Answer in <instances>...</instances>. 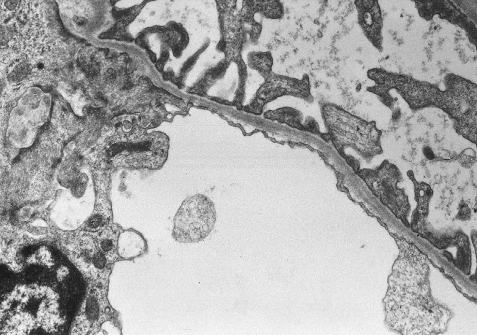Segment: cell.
Instances as JSON below:
<instances>
[{
  "instance_id": "7",
  "label": "cell",
  "mask_w": 477,
  "mask_h": 335,
  "mask_svg": "<svg viewBox=\"0 0 477 335\" xmlns=\"http://www.w3.org/2000/svg\"><path fill=\"white\" fill-rule=\"evenodd\" d=\"M267 118L286 124L301 131H304V116L301 111L290 107L270 110L266 113Z\"/></svg>"
},
{
  "instance_id": "17",
  "label": "cell",
  "mask_w": 477,
  "mask_h": 335,
  "mask_svg": "<svg viewBox=\"0 0 477 335\" xmlns=\"http://www.w3.org/2000/svg\"><path fill=\"white\" fill-rule=\"evenodd\" d=\"M73 21L77 26L80 27L85 26L88 23V21L85 18L78 15H74Z\"/></svg>"
},
{
  "instance_id": "1",
  "label": "cell",
  "mask_w": 477,
  "mask_h": 335,
  "mask_svg": "<svg viewBox=\"0 0 477 335\" xmlns=\"http://www.w3.org/2000/svg\"><path fill=\"white\" fill-rule=\"evenodd\" d=\"M320 108L327 130L321 136L331 141L348 163L354 159L345 154L348 148L355 150L367 162L383 153L380 141L383 133L375 121L362 119L335 103L323 102Z\"/></svg>"
},
{
  "instance_id": "9",
  "label": "cell",
  "mask_w": 477,
  "mask_h": 335,
  "mask_svg": "<svg viewBox=\"0 0 477 335\" xmlns=\"http://www.w3.org/2000/svg\"><path fill=\"white\" fill-rule=\"evenodd\" d=\"M408 175L414 185L415 200L418 204L415 213L421 216H425L428 213L429 201L433 196V191L428 184L418 182L412 171H408Z\"/></svg>"
},
{
  "instance_id": "5",
  "label": "cell",
  "mask_w": 477,
  "mask_h": 335,
  "mask_svg": "<svg viewBox=\"0 0 477 335\" xmlns=\"http://www.w3.org/2000/svg\"><path fill=\"white\" fill-rule=\"evenodd\" d=\"M359 23L365 36L378 48L381 45L382 19L376 1H356Z\"/></svg>"
},
{
  "instance_id": "10",
  "label": "cell",
  "mask_w": 477,
  "mask_h": 335,
  "mask_svg": "<svg viewBox=\"0 0 477 335\" xmlns=\"http://www.w3.org/2000/svg\"><path fill=\"white\" fill-rule=\"evenodd\" d=\"M248 65L251 68L258 70L267 79L273 73L272 54L270 52H251L248 56Z\"/></svg>"
},
{
  "instance_id": "15",
  "label": "cell",
  "mask_w": 477,
  "mask_h": 335,
  "mask_svg": "<svg viewBox=\"0 0 477 335\" xmlns=\"http://www.w3.org/2000/svg\"><path fill=\"white\" fill-rule=\"evenodd\" d=\"M305 131L310 132L317 135H322V133L320 131L319 125L316 121L312 118L309 117L306 119L305 122L304 124Z\"/></svg>"
},
{
  "instance_id": "4",
  "label": "cell",
  "mask_w": 477,
  "mask_h": 335,
  "mask_svg": "<svg viewBox=\"0 0 477 335\" xmlns=\"http://www.w3.org/2000/svg\"><path fill=\"white\" fill-rule=\"evenodd\" d=\"M311 89L310 78L307 74L302 79H298L273 73L260 88L261 102L264 104L282 96L290 95L312 103L314 98Z\"/></svg>"
},
{
  "instance_id": "19",
  "label": "cell",
  "mask_w": 477,
  "mask_h": 335,
  "mask_svg": "<svg viewBox=\"0 0 477 335\" xmlns=\"http://www.w3.org/2000/svg\"><path fill=\"white\" fill-rule=\"evenodd\" d=\"M164 62L162 60H159L156 62V67L158 70H161L163 68Z\"/></svg>"
},
{
  "instance_id": "2",
  "label": "cell",
  "mask_w": 477,
  "mask_h": 335,
  "mask_svg": "<svg viewBox=\"0 0 477 335\" xmlns=\"http://www.w3.org/2000/svg\"><path fill=\"white\" fill-rule=\"evenodd\" d=\"M216 219L215 205L209 198L202 195L189 197L174 218L172 236L180 243L200 242L213 231Z\"/></svg>"
},
{
  "instance_id": "13",
  "label": "cell",
  "mask_w": 477,
  "mask_h": 335,
  "mask_svg": "<svg viewBox=\"0 0 477 335\" xmlns=\"http://www.w3.org/2000/svg\"><path fill=\"white\" fill-rule=\"evenodd\" d=\"M87 178L86 175H81L76 179L73 185L72 192L77 197H81L86 188Z\"/></svg>"
},
{
  "instance_id": "3",
  "label": "cell",
  "mask_w": 477,
  "mask_h": 335,
  "mask_svg": "<svg viewBox=\"0 0 477 335\" xmlns=\"http://www.w3.org/2000/svg\"><path fill=\"white\" fill-rule=\"evenodd\" d=\"M373 192L395 215L405 223L410 206L405 190L398 184L402 174L394 165L384 161L375 170L364 169L358 172Z\"/></svg>"
},
{
  "instance_id": "14",
  "label": "cell",
  "mask_w": 477,
  "mask_h": 335,
  "mask_svg": "<svg viewBox=\"0 0 477 335\" xmlns=\"http://www.w3.org/2000/svg\"><path fill=\"white\" fill-rule=\"evenodd\" d=\"M460 163L467 168H469L475 162V154L473 150L468 149L461 153L458 156Z\"/></svg>"
},
{
  "instance_id": "18",
  "label": "cell",
  "mask_w": 477,
  "mask_h": 335,
  "mask_svg": "<svg viewBox=\"0 0 477 335\" xmlns=\"http://www.w3.org/2000/svg\"><path fill=\"white\" fill-rule=\"evenodd\" d=\"M18 2L17 1H6L5 2V5L8 9L12 10L16 8Z\"/></svg>"
},
{
  "instance_id": "16",
  "label": "cell",
  "mask_w": 477,
  "mask_h": 335,
  "mask_svg": "<svg viewBox=\"0 0 477 335\" xmlns=\"http://www.w3.org/2000/svg\"><path fill=\"white\" fill-rule=\"evenodd\" d=\"M471 216V210L468 204L465 202L460 205V210L457 217L460 219L466 220L469 219Z\"/></svg>"
},
{
  "instance_id": "6",
  "label": "cell",
  "mask_w": 477,
  "mask_h": 335,
  "mask_svg": "<svg viewBox=\"0 0 477 335\" xmlns=\"http://www.w3.org/2000/svg\"><path fill=\"white\" fill-rule=\"evenodd\" d=\"M120 236V246L119 242V249L120 248L121 257L123 259H134L145 252L147 243L145 238L139 233L130 230L125 231Z\"/></svg>"
},
{
  "instance_id": "22",
  "label": "cell",
  "mask_w": 477,
  "mask_h": 335,
  "mask_svg": "<svg viewBox=\"0 0 477 335\" xmlns=\"http://www.w3.org/2000/svg\"><path fill=\"white\" fill-rule=\"evenodd\" d=\"M150 56H151V60L152 61V62H155V61H156V56H155V54H154L152 53V52L150 53Z\"/></svg>"
},
{
  "instance_id": "20",
  "label": "cell",
  "mask_w": 477,
  "mask_h": 335,
  "mask_svg": "<svg viewBox=\"0 0 477 335\" xmlns=\"http://www.w3.org/2000/svg\"><path fill=\"white\" fill-rule=\"evenodd\" d=\"M169 57V54L167 52H164L162 55V61L163 62L166 61Z\"/></svg>"
},
{
  "instance_id": "12",
  "label": "cell",
  "mask_w": 477,
  "mask_h": 335,
  "mask_svg": "<svg viewBox=\"0 0 477 335\" xmlns=\"http://www.w3.org/2000/svg\"><path fill=\"white\" fill-rule=\"evenodd\" d=\"M108 219L101 214H95L92 216L86 223L87 228L93 232L99 231L107 224Z\"/></svg>"
},
{
  "instance_id": "11",
  "label": "cell",
  "mask_w": 477,
  "mask_h": 335,
  "mask_svg": "<svg viewBox=\"0 0 477 335\" xmlns=\"http://www.w3.org/2000/svg\"><path fill=\"white\" fill-rule=\"evenodd\" d=\"M259 3V11L262 12L268 19L277 20L282 18L284 7L279 1H265Z\"/></svg>"
},
{
  "instance_id": "8",
  "label": "cell",
  "mask_w": 477,
  "mask_h": 335,
  "mask_svg": "<svg viewBox=\"0 0 477 335\" xmlns=\"http://www.w3.org/2000/svg\"><path fill=\"white\" fill-rule=\"evenodd\" d=\"M98 245L109 263H114L118 259L117 252L118 233L113 228L105 229L98 236Z\"/></svg>"
},
{
  "instance_id": "21",
  "label": "cell",
  "mask_w": 477,
  "mask_h": 335,
  "mask_svg": "<svg viewBox=\"0 0 477 335\" xmlns=\"http://www.w3.org/2000/svg\"><path fill=\"white\" fill-rule=\"evenodd\" d=\"M374 70V69H372V70H370V71L368 72V77H369V74L370 73V72H371L372 70ZM390 97H391V96H390ZM383 103H384L385 105H386L388 106V107H391V105H392V103H393V100L391 99V100L390 101H388V102H383Z\"/></svg>"
}]
</instances>
